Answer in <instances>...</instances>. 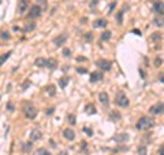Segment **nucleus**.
<instances>
[{
  "label": "nucleus",
  "mask_w": 164,
  "mask_h": 155,
  "mask_svg": "<svg viewBox=\"0 0 164 155\" xmlns=\"http://www.w3.org/2000/svg\"><path fill=\"white\" fill-rule=\"evenodd\" d=\"M152 126H153V121L150 118H148V117H141L138 119V122H137V125H135V128L138 131H148Z\"/></svg>",
  "instance_id": "f257e3e1"
},
{
  "label": "nucleus",
  "mask_w": 164,
  "mask_h": 155,
  "mask_svg": "<svg viewBox=\"0 0 164 155\" xmlns=\"http://www.w3.org/2000/svg\"><path fill=\"white\" fill-rule=\"evenodd\" d=\"M23 113L29 119H33L37 115V108L33 106L30 102H27V103H23Z\"/></svg>",
  "instance_id": "f03ea898"
},
{
  "label": "nucleus",
  "mask_w": 164,
  "mask_h": 155,
  "mask_svg": "<svg viewBox=\"0 0 164 155\" xmlns=\"http://www.w3.org/2000/svg\"><path fill=\"white\" fill-rule=\"evenodd\" d=\"M115 103L120 107H127L129 106V99L126 98L125 92H119V93H118L116 99H115Z\"/></svg>",
  "instance_id": "7ed1b4c3"
},
{
  "label": "nucleus",
  "mask_w": 164,
  "mask_h": 155,
  "mask_svg": "<svg viewBox=\"0 0 164 155\" xmlns=\"http://www.w3.org/2000/svg\"><path fill=\"white\" fill-rule=\"evenodd\" d=\"M149 113L150 114H161V113H164V104L163 103H155L153 106H150Z\"/></svg>",
  "instance_id": "20e7f679"
},
{
  "label": "nucleus",
  "mask_w": 164,
  "mask_h": 155,
  "mask_svg": "<svg viewBox=\"0 0 164 155\" xmlns=\"http://www.w3.org/2000/svg\"><path fill=\"white\" fill-rule=\"evenodd\" d=\"M96 65H97V67H100L104 72H108L109 69H111V62L107 60V59H99Z\"/></svg>",
  "instance_id": "39448f33"
},
{
  "label": "nucleus",
  "mask_w": 164,
  "mask_h": 155,
  "mask_svg": "<svg viewBox=\"0 0 164 155\" xmlns=\"http://www.w3.org/2000/svg\"><path fill=\"white\" fill-rule=\"evenodd\" d=\"M153 10H155V12L159 14V15H164V3L161 0H157L153 3Z\"/></svg>",
  "instance_id": "423d86ee"
},
{
  "label": "nucleus",
  "mask_w": 164,
  "mask_h": 155,
  "mask_svg": "<svg viewBox=\"0 0 164 155\" xmlns=\"http://www.w3.org/2000/svg\"><path fill=\"white\" fill-rule=\"evenodd\" d=\"M27 6H29V0H19V3H18V11H19V14H23L25 11L27 10Z\"/></svg>",
  "instance_id": "0eeeda50"
},
{
  "label": "nucleus",
  "mask_w": 164,
  "mask_h": 155,
  "mask_svg": "<svg viewBox=\"0 0 164 155\" xmlns=\"http://www.w3.org/2000/svg\"><path fill=\"white\" fill-rule=\"evenodd\" d=\"M67 40V34H60V36H57V37H55L53 39V44L55 45H57V47H60L64 44V41Z\"/></svg>",
  "instance_id": "6e6552de"
},
{
  "label": "nucleus",
  "mask_w": 164,
  "mask_h": 155,
  "mask_svg": "<svg viewBox=\"0 0 164 155\" xmlns=\"http://www.w3.org/2000/svg\"><path fill=\"white\" fill-rule=\"evenodd\" d=\"M99 100L103 103V106H104V107H107L109 104L108 93H105V92H100V95H99Z\"/></svg>",
  "instance_id": "1a4fd4ad"
},
{
  "label": "nucleus",
  "mask_w": 164,
  "mask_h": 155,
  "mask_svg": "<svg viewBox=\"0 0 164 155\" xmlns=\"http://www.w3.org/2000/svg\"><path fill=\"white\" fill-rule=\"evenodd\" d=\"M40 14H41V8H40L38 6H33V7L30 8L29 16H30V18H37V16H40Z\"/></svg>",
  "instance_id": "9d476101"
},
{
  "label": "nucleus",
  "mask_w": 164,
  "mask_h": 155,
  "mask_svg": "<svg viewBox=\"0 0 164 155\" xmlns=\"http://www.w3.org/2000/svg\"><path fill=\"white\" fill-rule=\"evenodd\" d=\"M63 136H64L67 140H70V141H71V140L75 139V132L72 131V129H70V128H69V129H64V132H63Z\"/></svg>",
  "instance_id": "9b49d317"
},
{
  "label": "nucleus",
  "mask_w": 164,
  "mask_h": 155,
  "mask_svg": "<svg viewBox=\"0 0 164 155\" xmlns=\"http://www.w3.org/2000/svg\"><path fill=\"white\" fill-rule=\"evenodd\" d=\"M101 78H103L101 72H93L90 74V82H97V81H100Z\"/></svg>",
  "instance_id": "f8f14e48"
},
{
  "label": "nucleus",
  "mask_w": 164,
  "mask_h": 155,
  "mask_svg": "<svg viewBox=\"0 0 164 155\" xmlns=\"http://www.w3.org/2000/svg\"><path fill=\"white\" fill-rule=\"evenodd\" d=\"M47 67H48V69H51V70L56 69V67H57V62H56V59L49 58V59L47 60Z\"/></svg>",
  "instance_id": "ddd939ff"
},
{
  "label": "nucleus",
  "mask_w": 164,
  "mask_h": 155,
  "mask_svg": "<svg viewBox=\"0 0 164 155\" xmlns=\"http://www.w3.org/2000/svg\"><path fill=\"white\" fill-rule=\"evenodd\" d=\"M105 26H107V19H104V18L93 22V28H105Z\"/></svg>",
  "instance_id": "4468645a"
},
{
  "label": "nucleus",
  "mask_w": 164,
  "mask_h": 155,
  "mask_svg": "<svg viewBox=\"0 0 164 155\" xmlns=\"http://www.w3.org/2000/svg\"><path fill=\"white\" fill-rule=\"evenodd\" d=\"M129 139V135H126V133H122V135H116L114 140L116 141V143H122V141H126V140Z\"/></svg>",
  "instance_id": "2eb2a0df"
},
{
  "label": "nucleus",
  "mask_w": 164,
  "mask_h": 155,
  "mask_svg": "<svg viewBox=\"0 0 164 155\" xmlns=\"http://www.w3.org/2000/svg\"><path fill=\"white\" fill-rule=\"evenodd\" d=\"M47 60L48 59H44V58H38V59H36V66H38V67H47Z\"/></svg>",
  "instance_id": "dca6fc26"
},
{
  "label": "nucleus",
  "mask_w": 164,
  "mask_h": 155,
  "mask_svg": "<svg viewBox=\"0 0 164 155\" xmlns=\"http://www.w3.org/2000/svg\"><path fill=\"white\" fill-rule=\"evenodd\" d=\"M38 139H41V132L40 131H33L31 135H30V140L31 141H36V140H38Z\"/></svg>",
  "instance_id": "f3484780"
},
{
  "label": "nucleus",
  "mask_w": 164,
  "mask_h": 155,
  "mask_svg": "<svg viewBox=\"0 0 164 155\" xmlns=\"http://www.w3.org/2000/svg\"><path fill=\"white\" fill-rule=\"evenodd\" d=\"M85 111L88 113V114H94V113H96V107H94L93 104H86Z\"/></svg>",
  "instance_id": "a211bd4d"
},
{
  "label": "nucleus",
  "mask_w": 164,
  "mask_h": 155,
  "mask_svg": "<svg viewBox=\"0 0 164 155\" xmlns=\"http://www.w3.org/2000/svg\"><path fill=\"white\" fill-rule=\"evenodd\" d=\"M31 147H33L31 141H29V143H23V144H22V151H23V152H29V151L31 150Z\"/></svg>",
  "instance_id": "6ab92c4d"
},
{
  "label": "nucleus",
  "mask_w": 164,
  "mask_h": 155,
  "mask_svg": "<svg viewBox=\"0 0 164 155\" xmlns=\"http://www.w3.org/2000/svg\"><path fill=\"white\" fill-rule=\"evenodd\" d=\"M69 84V78L67 77H62L60 80H59V85H60V88H66V85Z\"/></svg>",
  "instance_id": "aec40b11"
},
{
  "label": "nucleus",
  "mask_w": 164,
  "mask_h": 155,
  "mask_svg": "<svg viewBox=\"0 0 164 155\" xmlns=\"http://www.w3.org/2000/svg\"><path fill=\"white\" fill-rule=\"evenodd\" d=\"M111 34H112L111 32H108V30H105V32H104V33L101 34V40H104V41L109 40V39H111Z\"/></svg>",
  "instance_id": "412c9836"
},
{
  "label": "nucleus",
  "mask_w": 164,
  "mask_h": 155,
  "mask_svg": "<svg viewBox=\"0 0 164 155\" xmlns=\"http://www.w3.org/2000/svg\"><path fill=\"white\" fill-rule=\"evenodd\" d=\"M67 121H69V123H70V125H75V115L74 114H69L67 115Z\"/></svg>",
  "instance_id": "4be33fe9"
},
{
  "label": "nucleus",
  "mask_w": 164,
  "mask_h": 155,
  "mask_svg": "<svg viewBox=\"0 0 164 155\" xmlns=\"http://www.w3.org/2000/svg\"><path fill=\"white\" fill-rule=\"evenodd\" d=\"M47 92L51 95V96H55V93H56V91H55V87L53 85H49V87H47Z\"/></svg>",
  "instance_id": "5701e85b"
},
{
  "label": "nucleus",
  "mask_w": 164,
  "mask_h": 155,
  "mask_svg": "<svg viewBox=\"0 0 164 155\" xmlns=\"http://www.w3.org/2000/svg\"><path fill=\"white\" fill-rule=\"evenodd\" d=\"M34 28H36V24H34V22H30L29 25L25 26V32H30V30H33Z\"/></svg>",
  "instance_id": "b1692460"
},
{
  "label": "nucleus",
  "mask_w": 164,
  "mask_h": 155,
  "mask_svg": "<svg viewBox=\"0 0 164 155\" xmlns=\"http://www.w3.org/2000/svg\"><path fill=\"white\" fill-rule=\"evenodd\" d=\"M36 155H51V152H48L45 148H40L38 151L36 152Z\"/></svg>",
  "instance_id": "393cba45"
},
{
  "label": "nucleus",
  "mask_w": 164,
  "mask_h": 155,
  "mask_svg": "<svg viewBox=\"0 0 164 155\" xmlns=\"http://www.w3.org/2000/svg\"><path fill=\"white\" fill-rule=\"evenodd\" d=\"M10 55H11V52H7V54H3V55H1V62H0V63H1V65H4V62H6V60L8 59V56H10Z\"/></svg>",
  "instance_id": "a878e982"
},
{
  "label": "nucleus",
  "mask_w": 164,
  "mask_h": 155,
  "mask_svg": "<svg viewBox=\"0 0 164 155\" xmlns=\"http://www.w3.org/2000/svg\"><path fill=\"white\" fill-rule=\"evenodd\" d=\"M122 18H123V11H119L118 15H116V21H118V24L119 25L122 24Z\"/></svg>",
  "instance_id": "bb28decb"
},
{
  "label": "nucleus",
  "mask_w": 164,
  "mask_h": 155,
  "mask_svg": "<svg viewBox=\"0 0 164 155\" xmlns=\"http://www.w3.org/2000/svg\"><path fill=\"white\" fill-rule=\"evenodd\" d=\"M138 154L140 155H146V148H145V146H141V147L138 148Z\"/></svg>",
  "instance_id": "cd10ccee"
},
{
  "label": "nucleus",
  "mask_w": 164,
  "mask_h": 155,
  "mask_svg": "<svg viewBox=\"0 0 164 155\" xmlns=\"http://www.w3.org/2000/svg\"><path fill=\"white\" fill-rule=\"evenodd\" d=\"M150 39H152V40H160V39H161V33H153Z\"/></svg>",
  "instance_id": "c85d7f7f"
},
{
  "label": "nucleus",
  "mask_w": 164,
  "mask_h": 155,
  "mask_svg": "<svg viewBox=\"0 0 164 155\" xmlns=\"http://www.w3.org/2000/svg\"><path fill=\"white\" fill-rule=\"evenodd\" d=\"M63 55L66 58H70L71 56V51L69 48H63Z\"/></svg>",
  "instance_id": "c756f323"
},
{
  "label": "nucleus",
  "mask_w": 164,
  "mask_h": 155,
  "mask_svg": "<svg viewBox=\"0 0 164 155\" xmlns=\"http://www.w3.org/2000/svg\"><path fill=\"white\" fill-rule=\"evenodd\" d=\"M155 24L163 26V25H164V18H156V19H155Z\"/></svg>",
  "instance_id": "7c9ffc66"
},
{
  "label": "nucleus",
  "mask_w": 164,
  "mask_h": 155,
  "mask_svg": "<svg viewBox=\"0 0 164 155\" xmlns=\"http://www.w3.org/2000/svg\"><path fill=\"white\" fill-rule=\"evenodd\" d=\"M1 39H3V40H8V39H10V34H8V32L3 30V32H1Z\"/></svg>",
  "instance_id": "2f4dec72"
},
{
  "label": "nucleus",
  "mask_w": 164,
  "mask_h": 155,
  "mask_svg": "<svg viewBox=\"0 0 164 155\" xmlns=\"http://www.w3.org/2000/svg\"><path fill=\"white\" fill-rule=\"evenodd\" d=\"M120 118V114H118V113H112L111 114V119H119Z\"/></svg>",
  "instance_id": "473e14b6"
},
{
  "label": "nucleus",
  "mask_w": 164,
  "mask_h": 155,
  "mask_svg": "<svg viewBox=\"0 0 164 155\" xmlns=\"http://www.w3.org/2000/svg\"><path fill=\"white\" fill-rule=\"evenodd\" d=\"M84 132H86V135H88V136H92V135H93V132L90 131L89 128H84Z\"/></svg>",
  "instance_id": "72a5a7b5"
},
{
  "label": "nucleus",
  "mask_w": 164,
  "mask_h": 155,
  "mask_svg": "<svg viewBox=\"0 0 164 155\" xmlns=\"http://www.w3.org/2000/svg\"><path fill=\"white\" fill-rule=\"evenodd\" d=\"M53 111H55V108H53V107L48 108V110H47V115H52V114H53Z\"/></svg>",
  "instance_id": "f704fd0d"
},
{
  "label": "nucleus",
  "mask_w": 164,
  "mask_h": 155,
  "mask_svg": "<svg viewBox=\"0 0 164 155\" xmlns=\"http://www.w3.org/2000/svg\"><path fill=\"white\" fill-rule=\"evenodd\" d=\"M161 62H163V60H161L160 58H156V60H155V65H156V66H160V65H161Z\"/></svg>",
  "instance_id": "c9c22d12"
},
{
  "label": "nucleus",
  "mask_w": 164,
  "mask_h": 155,
  "mask_svg": "<svg viewBox=\"0 0 164 155\" xmlns=\"http://www.w3.org/2000/svg\"><path fill=\"white\" fill-rule=\"evenodd\" d=\"M77 72H78V73H82V74L88 73V70H86V69H81V67H78V69H77Z\"/></svg>",
  "instance_id": "e433bc0d"
},
{
  "label": "nucleus",
  "mask_w": 164,
  "mask_h": 155,
  "mask_svg": "<svg viewBox=\"0 0 164 155\" xmlns=\"http://www.w3.org/2000/svg\"><path fill=\"white\" fill-rule=\"evenodd\" d=\"M85 39L88 41H90V40H92V33H86V34H85Z\"/></svg>",
  "instance_id": "4c0bfd02"
},
{
  "label": "nucleus",
  "mask_w": 164,
  "mask_h": 155,
  "mask_svg": "<svg viewBox=\"0 0 164 155\" xmlns=\"http://www.w3.org/2000/svg\"><path fill=\"white\" fill-rule=\"evenodd\" d=\"M159 155H164V146H161L159 148Z\"/></svg>",
  "instance_id": "58836bf2"
},
{
  "label": "nucleus",
  "mask_w": 164,
  "mask_h": 155,
  "mask_svg": "<svg viewBox=\"0 0 164 155\" xmlns=\"http://www.w3.org/2000/svg\"><path fill=\"white\" fill-rule=\"evenodd\" d=\"M29 84H30V82H29V81H25L23 82V85H22V89H26V87H29Z\"/></svg>",
  "instance_id": "ea45409f"
},
{
  "label": "nucleus",
  "mask_w": 164,
  "mask_h": 155,
  "mask_svg": "<svg viewBox=\"0 0 164 155\" xmlns=\"http://www.w3.org/2000/svg\"><path fill=\"white\" fill-rule=\"evenodd\" d=\"M7 108L10 110V111H12V110H14V106H12L11 103H8V104H7Z\"/></svg>",
  "instance_id": "a19ab883"
},
{
  "label": "nucleus",
  "mask_w": 164,
  "mask_h": 155,
  "mask_svg": "<svg viewBox=\"0 0 164 155\" xmlns=\"http://www.w3.org/2000/svg\"><path fill=\"white\" fill-rule=\"evenodd\" d=\"M81 148H82V150H85V148H86V143H85V141H82V143H81Z\"/></svg>",
  "instance_id": "79ce46f5"
},
{
  "label": "nucleus",
  "mask_w": 164,
  "mask_h": 155,
  "mask_svg": "<svg viewBox=\"0 0 164 155\" xmlns=\"http://www.w3.org/2000/svg\"><path fill=\"white\" fill-rule=\"evenodd\" d=\"M37 1H40V3H42V7H45V6H47V3H45V0H37Z\"/></svg>",
  "instance_id": "37998d69"
},
{
  "label": "nucleus",
  "mask_w": 164,
  "mask_h": 155,
  "mask_svg": "<svg viewBox=\"0 0 164 155\" xmlns=\"http://www.w3.org/2000/svg\"><path fill=\"white\" fill-rule=\"evenodd\" d=\"M133 32L135 33V34H138V36H140V34H141V32H140V30H137V29H134Z\"/></svg>",
  "instance_id": "c03bdc74"
},
{
  "label": "nucleus",
  "mask_w": 164,
  "mask_h": 155,
  "mask_svg": "<svg viewBox=\"0 0 164 155\" xmlns=\"http://www.w3.org/2000/svg\"><path fill=\"white\" fill-rule=\"evenodd\" d=\"M90 4H92V6H96V4H97V0H92V3H90Z\"/></svg>",
  "instance_id": "a18cd8bd"
},
{
  "label": "nucleus",
  "mask_w": 164,
  "mask_h": 155,
  "mask_svg": "<svg viewBox=\"0 0 164 155\" xmlns=\"http://www.w3.org/2000/svg\"><path fill=\"white\" fill-rule=\"evenodd\" d=\"M60 155H67V154H66V152H62V154H60Z\"/></svg>",
  "instance_id": "49530a36"
}]
</instances>
